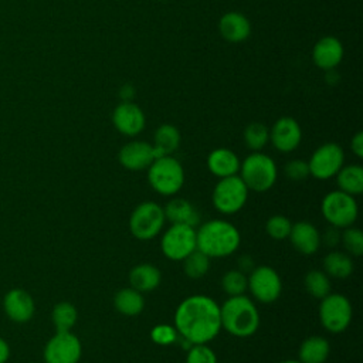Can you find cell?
<instances>
[{"mask_svg":"<svg viewBox=\"0 0 363 363\" xmlns=\"http://www.w3.org/2000/svg\"><path fill=\"white\" fill-rule=\"evenodd\" d=\"M173 323L179 337L190 345L210 343L221 330L220 305L207 295H190L177 305Z\"/></svg>","mask_w":363,"mask_h":363,"instance_id":"cell-1","label":"cell"},{"mask_svg":"<svg viewBox=\"0 0 363 363\" xmlns=\"http://www.w3.org/2000/svg\"><path fill=\"white\" fill-rule=\"evenodd\" d=\"M241 242L238 228L227 220L213 218L196 228L197 250L208 258H225L234 254Z\"/></svg>","mask_w":363,"mask_h":363,"instance_id":"cell-2","label":"cell"},{"mask_svg":"<svg viewBox=\"0 0 363 363\" xmlns=\"http://www.w3.org/2000/svg\"><path fill=\"white\" fill-rule=\"evenodd\" d=\"M220 318L221 329L241 339L252 336L261 322L257 305L247 295L228 296L220 306Z\"/></svg>","mask_w":363,"mask_h":363,"instance_id":"cell-3","label":"cell"},{"mask_svg":"<svg viewBox=\"0 0 363 363\" xmlns=\"http://www.w3.org/2000/svg\"><path fill=\"white\" fill-rule=\"evenodd\" d=\"M238 176L250 191L264 193L274 187L278 179V167L271 156L252 152L241 162Z\"/></svg>","mask_w":363,"mask_h":363,"instance_id":"cell-4","label":"cell"},{"mask_svg":"<svg viewBox=\"0 0 363 363\" xmlns=\"http://www.w3.org/2000/svg\"><path fill=\"white\" fill-rule=\"evenodd\" d=\"M150 187L160 196L173 197L184 184V169L172 155H164L153 160L146 169Z\"/></svg>","mask_w":363,"mask_h":363,"instance_id":"cell-5","label":"cell"},{"mask_svg":"<svg viewBox=\"0 0 363 363\" xmlns=\"http://www.w3.org/2000/svg\"><path fill=\"white\" fill-rule=\"evenodd\" d=\"M164 223L163 207L156 201H143L130 213L129 231L136 240L149 241L162 233Z\"/></svg>","mask_w":363,"mask_h":363,"instance_id":"cell-6","label":"cell"},{"mask_svg":"<svg viewBox=\"0 0 363 363\" xmlns=\"http://www.w3.org/2000/svg\"><path fill=\"white\" fill-rule=\"evenodd\" d=\"M248 193L250 190L241 177L234 174L218 179L211 193V201L218 213L224 216H233L242 210L248 200Z\"/></svg>","mask_w":363,"mask_h":363,"instance_id":"cell-7","label":"cell"},{"mask_svg":"<svg viewBox=\"0 0 363 363\" xmlns=\"http://www.w3.org/2000/svg\"><path fill=\"white\" fill-rule=\"evenodd\" d=\"M320 211L329 225L343 230L353 225L357 220L359 206L353 196L340 190H333L322 199Z\"/></svg>","mask_w":363,"mask_h":363,"instance_id":"cell-8","label":"cell"},{"mask_svg":"<svg viewBox=\"0 0 363 363\" xmlns=\"http://www.w3.org/2000/svg\"><path fill=\"white\" fill-rule=\"evenodd\" d=\"M318 315L322 326L328 332L340 333L349 328L353 309L350 301L345 295L329 292L320 299Z\"/></svg>","mask_w":363,"mask_h":363,"instance_id":"cell-9","label":"cell"},{"mask_svg":"<svg viewBox=\"0 0 363 363\" xmlns=\"http://www.w3.org/2000/svg\"><path fill=\"white\" fill-rule=\"evenodd\" d=\"M196 245V228L187 224H170L162 234L160 250L170 261H183Z\"/></svg>","mask_w":363,"mask_h":363,"instance_id":"cell-10","label":"cell"},{"mask_svg":"<svg viewBox=\"0 0 363 363\" xmlns=\"http://www.w3.org/2000/svg\"><path fill=\"white\" fill-rule=\"evenodd\" d=\"M345 164V152L340 145L326 142L316 147L308 160L309 174L318 180H329Z\"/></svg>","mask_w":363,"mask_h":363,"instance_id":"cell-11","label":"cell"},{"mask_svg":"<svg viewBox=\"0 0 363 363\" xmlns=\"http://www.w3.org/2000/svg\"><path fill=\"white\" fill-rule=\"evenodd\" d=\"M247 279V289L251 292L252 298L261 303H272L282 294L281 277L269 265L254 267Z\"/></svg>","mask_w":363,"mask_h":363,"instance_id":"cell-12","label":"cell"},{"mask_svg":"<svg viewBox=\"0 0 363 363\" xmlns=\"http://www.w3.org/2000/svg\"><path fill=\"white\" fill-rule=\"evenodd\" d=\"M81 354V340L72 332H55L44 346L45 363H78Z\"/></svg>","mask_w":363,"mask_h":363,"instance_id":"cell-13","label":"cell"},{"mask_svg":"<svg viewBox=\"0 0 363 363\" xmlns=\"http://www.w3.org/2000/svg\"><path fill=\"white\" fill-rule=\"evenodd\" d=\"M157 157L160 156L157 155L153 145L145 140L128 142L121 147L118 153V160L121 166L132 172L146 170Z\"/></svg>","mask_w":363,"mask_h":363,"instance_id":"cell-14","label":"cell"},{"mask_svg":"<svg viewBox=\"0 0 363 363\" xmlns=\"http://www.w3.org/2000/svg\"><path fill=\"white\" fill-rule=\"evenodd\" d=\"M302 129L291 116H282L275 121L269 129V142L281 153H291L301 145Z\"/></svg>","mask_w":363,"mask_h":363,"instance_id":"cell-15","label":"cell"},{"mask_svg":"<svg viewBox=\"0 0 363 363\" xmlns=\"http://www.w3.org/2000/svg\"><path fill=\"white\" fill-rule=\"evenodd\" d=\"M112 123L119 133L136 136L143 130L146 118L139 105L130 101H122L112 112Z\"/></svg>","mask_w":363,"mask_h":363,"instance_id":"cell-16","label":"cell"},{"mask_svg":"<svg viewBox=\"0 0 363 363\" xmlns=\"http://www.w3.org/2000/svg\"><path fill=\"white\" fill-rule=\"evenodd\" d=\"M343 54L342 41L335 35H326L315 43L312 48V61L318 68L330 71L340 64Z\"/></svg>","mask_w":363,"mask_h":363,"instance_id":"cell-17","label":"cell"},{"mask_svg":"<svg viewBox=\"0 0 363 363\" xmlns=\"http://www.w3.org/2000/svg\"><path fill=\"white\" fill-rule=\"evenodd\" d=\"M3 308L6 315L16 323L28 322L35 311L33 296L21 288H13L4 295Z\"/></svg>","mask_w":363,"mask_h":363,"instance_id":"cell-18","label":"cell"},{"mask_svg":"<svg viewBox=\"0 0 363 363\" xmlns=\"http://www.w3.org/2000/svg\"><path fill=\"white\" fill-rule=\"evenodd\" d=\"M292 247L302 255H313L320 247V233L311 221L301 220L292 224L288 235Z\"/></svg>","mask_w":363,"mask_h":363,"instance_id":"cell-19","label":"cell"},{"mask_svg":"<svg viewBox=\"0 0 363 363\" xmlns=\"http://www.w3.org/2000/svg\"><path fill=\"white\" fill-rule=\"evenodd\" d=\"M218 31L228 43H242L251 34V23L240 11H227L218 21Z\"/></svg>","mask_w":363,"mask_h":363,"instance_id":"cell-20","label":"cell"},{"mask_svg":"<svg viewBox=\"0 0 363 363\" xmlns=\"http://www.w3.org/2000/svg\"><path fill=\"white\" fill-rule=\"evenodd\" d=\"M240 164V157L227 147H217L207 156V169L217 179L238 174Z\"/></svg>","mask_w":363,"mask_h":363,"instance_id":"cell-21","label":"cell"},{"mask_svg":"<svg viewBox=\"0 0 363 363\" xmlns=\"http://www.w3.org/2000/svg\"><path fill=\"white\" fill-rule=\"evenodd\" d=\"M163 211L166 221H170V224H187L194 228L200 224V213L187 199H170L163 207Z\"/></svg>","mask_w":363,"mask_h":363,"instance_id":"cell-22","label":"cell"},{"mask_svg":"<svg viewBox=\"0 0 363 363\" xmlns=\"http://www.w3.org/2000/svg\"><path fill=\"white\" fill-rule=\"evenodd\" d=\"M162 281V272L159 268L149 262L135 265L129 272V284L133 289L145 294L155 291Z\"/></svg>","mask_w":363,"mask_h":363,"instance_id":"cell-23","label":"cell"},{"mask_svg":"<svg viewBox=\"0 0 363 363\" xmlns=\"http://www.w3.org/2000/svg\"><path fill=\"white\" fill-rule=\"evenodd\" d=\"M330 353V345L326 337L312 335L303 339L298 350L301 363H325Z\"/></svg>","mask_w":363,"mask_h":363,"instance_id":"cell-24","label":"cell"},{"mask_svg":"<svg viewBox=\"0 0 363 363\" xmlns=\"http://www.w3.org/2000/svg\"><path fill=\"white\" fill-rule=\"evenodd\" d=\"M113 306L123 316H138L145 309L143 294L132 286L122 288L113 296Z\"/></svg>","mask_w":363,"mask_h":363,"instance_id":"cell-25","label":"cell"},{"mask_svg":"<svg viewBox=\"0 0 363 363\" xmlns=\"http://www.w3.org/2000/svg\"><path fill=\"white\" fill-rule=\"evenodd\" d=\"M335 177L337 190L353 197L363 193V167L360 164H343Z\"/></svg>","mask_w":363,"mask_h":363,"instance_id":"cell-26","label":"cell"},{"mask_svg":"<svg viewBox=\"0 0 363 363\" xmlns=\"http://www.w3.org/2000/svg\"><path fill=\"white\" fill-rule=\"evenodd\" d=\"M354 264L349 254L342 251H332L323 258V271L337 279H346L353 274Z\"/></svg>","mask_w":363,"mask_h":363,"instance_id":"cell-27","label":"cell"},{"mask_svg":"<svg viewBox=\"0 0 363 363\" xmlns=\"http://www.w3.org/2000/svg\"><path fill=\"white\" fill-rule=\"evenodd\" d=\"M180 140H182V136L179 129L174 125L163 123L155 130L152 145L156 149L159 156H164V155H172L174 150H177Z\"/></svg>","mask_w":363,"mask_h":363,"instance_id":"cell-28","label":"cell"},{"mask_svg":"<svg viewBox=\"0 0 363 363\" xmlns=\"http://www.w3.org/2000/svg\"><path fill=\"white\" fill-rule=\"evenodd\" d=\"M77 308L68 301H61L52 308L51 320L55 328V332H71V329L77 323Z\"/></svg>","mask_w":363,"mask_h":363,"instance_id":"cell-29","label":"cell"},{"mask_svg":"<svg viewBox=\"0 0 363 363\" xmlns=\"http://www.w3.org/2000/svg\"><path fill=\"white\" fill-rule=\"evenodd\" d=\"M303 286L312 298L320 301L330 292L329 275L320 269H311L303 277Z\"/></svg>","mask_w":363,"mask_h":363,"instance_id":"cell-30","label":"cell"},{"mask_svg":"<svg viewBox=\"0 0 363 363\" xmlns=\"http://www.w3.org/2000/svg\"><path fill=\"white\" fill-rule=\"evenodd\" d=\"M242 139L250 150L261 152L269 142V129L261 122H251L245 126Z\"/></svg>","mask_w":363,"mask_h":363,"instance_id":"cell-31","label":"cell"},{"mask_svg":"<svg viewBox=\"0 0 363 363\" xmlns=\"http://www.w3.org/2000/svg\"><path fill=\"white\" fill-rule=\"evenodd\" d=\"M210 259L204 252L200 250L191 251L184 259H183V271L187 278L190 279H200L203 278L208 269H210Z\"/></svg>","mask_w":363,"mask_h":363,"instance_id":"cell-32","label":"cell"},{"mask_svg":"<svg viewBox=\"0 0 363 363\" xmlns=\"http://www.w3.org/2000/svg\"><path fill=\"white\" fill-rule=\"evenodd\" d=\"M221 288L228 296L244 295L248 288L247 274L237 269H230L221 277Z\"/></svg>","mask_w":363,"mask_h":363,"instance_id":"cell-33","label":"cell"},{"mask_svg":"<svg viewBox=\"0 0 363 363\" xmlns=\"http://www.w3.org/2000/svg\"><path fill=\"white\" fill-rule=\"evenodd\" d=\"M340 242L343 244L346 254L360 257L363 254V233L357 227H346L342 230Z\"/></svg>","mask_w":363,"mask_h":363,"instance_id":"cell-34","label":"cell"},{"mask_svg":"<svg viewBox=\"0 0 363 363\" xmlns=\"http://www.w3.org/2000/svg\"><path fill=\"white\" fill-rule=\"evenodd\" d=\"M292 223L288 217L282 216V214H275L271 216L267 223H265V231L267 234L274 238V240H285L289 235Z\"/></svg>","mask_w":363,"mask_h":363,"instance_id":"cell-35","label":"cell"},{"mask_svg":"<svg viewBox=\"0 0 363 363\" xmlns=\"http://www.w3.org/2000/svg\"><path fill=\"white\" fill-rule=\"evenodd\" d=\"M179 337V333L173 325L159 323L150 329V339L159 346H170Z\"/></svg>","mask_w":363,"mask_h":363,"instance_id":"cell-36","label":"cell"},{"mask_svg":"<svg viewBox=\"0 0 363 363\" xmlns=\"http://www.w3.org/2000/svg\"><path fill=\"white\" fill-rule=\"evenodd\" d=\"M186 363H217V356L207 343L191 345L187 349Z\"/></svg>","mask_w":363,"mask_h":363,"instance_id":"cell-37","label":"cell"},{"mask_svg":"<svg viewBox=\"0 0 363 363\" xmlns=\"http://www.w3.org/2000/svg\"><path fill=\"white\" fill-rule=\"evenodd\" d=\"M284 173L292 182H302L311 176L308 162L302 160V159L288 160L284 166Z\"/></svg>","mask_w":363,"mask_h":363,"instance_id":"cell-38","label":"cell"},{"mask_svg":"<svg viewBox=\"0 0 363 363\" xmlns=\"http://www.w3.org/2000/svg\"><path fill=\"white\" fill-rule=\"evenodd\" d=\"M342 230L336 227H329L323 234H320V242L326 244L328 247H336L340 242Z\"/></svg>","mask_w":363,"mask_h":363,"instance_id":"cell-39","label":"cell"},{"mask_svg":"<svg viewBox=\"0 0 363 363\" xmlns=\"http://www.w3.org/2000/svg\"><path fill=\"white\" fill-rule=\"evenodd\" d=\"M350 149L357 157H363V132H357L353 135L350 140Z\"/></svg>","mask_w":363,"mask_h":363,"instance_id":"cell-40","label":"cell"},{"mask_svg":"<svg viewBox=\"0 0 363 363\" xmlns=\"http://www.w3.org/2000/svg\"><path fill=\"white\" fill-rule=\"evenodd\" d=\"M238 265H240V271H242L244 274H247V272H251V269L255 267L254 265V261L248 257V255H244V257H241L240 259H238Z\"/></svg>","mask_w":363,"mask_h":363,"instance_id":"cell-41","label":"cell"},{"mask_svg":"<svg viewBox=\"0 0 363 363\" xmlns=\"http://www.w3.org/2000/svg\"><path fill=\"white\" fill-rule=\"evenodd\" d=\"M9 356H10V346L3 337H0V363H6Z\"/></svg>","mask_w":363,"mask_h":363,"instance_id":"cell-42","label":"cell"},{"mask_svg":"<svg viewBox=\"0 0 363 363\" xmlns=\"http://www.w3.org/2000/svg\"><path fill=\"white\" fill-rule=\"evenodd\" d=\"M281 363H301L299 360H295V359H288V360H284Z\"/></svg>","mask_w":363,"mask_h":363,"instance_id":"cell-43","label":"cell"},{"mask_svg":"<svg viewBox=\"0 0 363 363\" xmlns=\"http://www.w3.org/2000/svg\"><path fill=\"white\" fill-rule=\"evenodd\" d=\"M159 1H160V0H159Z\"/></svg>","mask_w":363,"mask_h":363,"instance_id":"cell-44","label":"cell"}]
</instances>
